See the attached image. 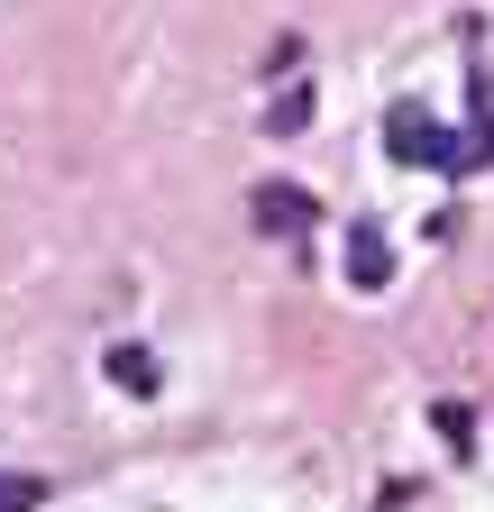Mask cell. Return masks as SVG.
Returning <instances> with one entry per match:
<instances>
[{
    "label": "cell",
    "instance_id": "cell-1",
    "mask_svg": "<svg viewBox=\"0 0 494 512\" xmlns=\"http://www.w3.org/2000/svg\"><path fill=\"white\" fill-rule=\"evenodd\" d=\"M385 138H394V156H403V165H458L449 128L430 119L421 101H394V110H385Z\"/></svg>",
    "mask_w": 494,
    "mask_h": 512
},
{
    "label": "cell",
    "instance_id": "cell-2",
    "mask_svg": "<svg viewBox=\"0 0 494 512\" xmlns=\"http://www.w3.org/2000/svg\"><path fill=\"white\" fill-rule=\"evenodd\" d=\"M339 266H348V284H357V293H385V284H394V247H385V229H376V220H348Z\"/></svg>",
    "mask_w": 494,
    "mask_h": 512
},
{
    "label": "cell",
    "instance_id": "cell-3",
    "mask_svg": "<svg viewBox=\"0 0 494 512\" xmlns=\"http://www.w3.org/2000/svg\"><path fill=\"white\" fill-rule=\"evenodd\" d=\"M257 220L284 229V238H302V229H312V192H302V183H257Z\"/></svg>",
    "mask_w": 494,
    "mask_h": 512
},
{
    "label": "cell",
    "instance_id": "cell-4",
    "mask_svg": "<svg viewBox=\"0 0 494 512\" xmlns=\"http://www.w3.org/2000/svg\"><path fill=\"white\" fill-rule=\"evenodd\" d=\"M110 384L119 394H156V357L147 348H110Z\"/></svg>",
    "mask_w": 494,
    "mask_h": 512
},
{
    "label": "cell",
    "instance_id": "cell-5",
    "mask_svg": "<svg viewBox=\"0 0 494 512\" xmlns=\"http://www.w3.org/2000/svg\"><path fill=\"white\" fill-rule=\"evenodd\" d=\"M46 503V476H19V467H0V512H37Z\"/></svg>",
    "mask_w": 494,
    "mask_h": 512
}]
</instances>
